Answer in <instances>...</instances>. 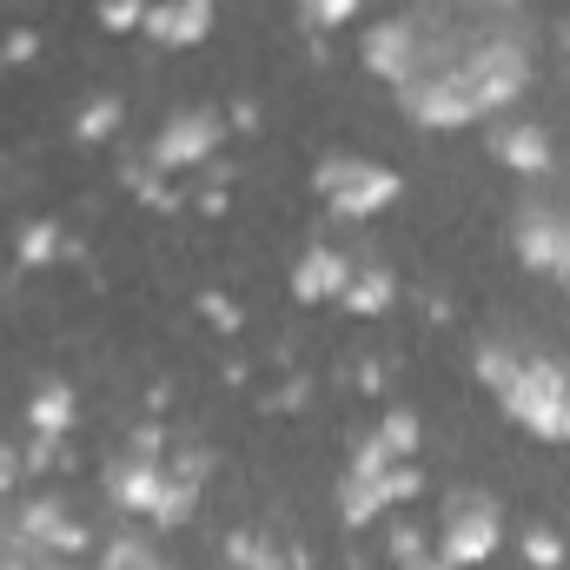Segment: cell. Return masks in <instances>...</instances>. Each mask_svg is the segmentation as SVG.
<instances>
[{"label": "cell", "instance_id": "obj_9", "mask_svg": "<svg viewBox=\"0 0 570 570\" xmlns=\"http://www.w3.org/2000/svg\"><path fill=\"white\" fill-rule=\"evenodd\" d=\"M94 538H87V524L60 504V498H27L20 504V518H13V531H7V551H53V558H80Z\"/></svg>", "mask_w": 570, "mask_h": 570}, {"label": "cell", "instance_id": "obj_24", "mask_svg": "<svg viewBox=\"0 0 570 570\" xmlns=\"http://www.w3.org/2000/svg\"><path fill=\"white\" fill-rule=\"evenodd\" d=\"M298 13L312 27H345V20H358V0H298Z\"/></svg>", "mask_w": 570, "mask_h": 570}, {"label": "cell", "instance_id": "obj_22", "mask_svg": "<svg viewBox=\"0 0 570 570\" xmlns=\"http://www.w3.org/2000/svg\"><path fill=\"white\" fill-rule=\"evenodd\" d=\"M146 13H153V0H100L107 33H146Z\"/></svg>", "mask_w": 570, "mask_h": 570}, {"label": "cell", "instance_id": "obj_32", "mask_svg": "<svg viewBox=\"0 0 570 570\" xmlns=\"http://www.w3.org/2000/svg\"><path fill=\"white\" fill-rule=\"evenodd\" d=\"M491 7H518V0H491Z\"/></svg>", "mask_w": 570, "mask_h": 570}, {"label": "cell", "instance_id": "obj_20", "mask_svg": "<svg viewBox=\"0 0 570 570\" xmlns=\"http://www.w3.org/2000/svg\"><path fill=\"white\" fill-rule=\"evenodd\" d=\"M100 570H166V558H159L146 538H127V531H120V538L100 551Z\"/></svg>", "mask_w": 570, "mask_h": 570}, {"label": "cell", "instance_id": "obj_15", "mask_svg": "<svg viewBox=\"0 0 570 570\" xmlns=\"http://www.w3.org/2000/svg\"><path fill=\"white\" fill-rule=\"evenodd\" d=\"M392 298H399V279H392L385 266H352V279L338 292V305H345L352 318H379V312H392Z\"/></svg>", "mask_w": 570, "mask_h": 570}, {"label": "cell", "instance_id": "obj_13", "mask_svg": "<svg viewBox=\"0 0 570 570\" xmlns=\"http://www.w3.org/2000/svg\"><path fill=\"white\" fill-rule=\"evenodd\" d=\"M213 33V0H153L146 40L153 47H199Z\"/></svg>", "mask_w": 570, "mask_h": 570}, {"label": "cell", "instance_id": "obj_6", "mask_svg": "<svg viewBox=\"0 0 570 570\" xmlns=\"http://www.w3.org/2000/svg\"><path fill=\"white\" fill-rule=\"evenodd\" d=\"M219 140H226V127H219L213 107H179V114H166V127L153 134L146 166H159V173H193V166H206V159L219 153Z\"/></svg>", "mask_w": 570, "mask_h": 570}, {"label": "cell", "instance_id": "obj_31", "mask_svg": "<svg viewBox=\"0 0 570 570\" xmlns=\"http://www.w3.org/2000/svg\"><path fill=\"white\" fill-rule=\"evenodd\" d=\"M0 570H27V558L20 551H0Z\"/></svg>", "mask_w": 570, "mask_h": 570}, {"label": "cell", "instance_id": "obj_26", "mask_svg": "<svg viewBox=\"0 0 570 570\" xmlns=\"http://www.w3.org/2000/svg\"><path fill=\"white\" fill-rule=\"evenodd\" d=\"M199 312H206L219 332H239V305H233L226 292H199Z\"/></svg>", "mask_w": 570, "mask_h": 570}, {"label": "cell", "instance_id": "obj_8", "mask_svg": "<svg viewBox=\"0 0 570 570\" xmlns=\"http://www.w3.org/2000/svg\"><path fill=\"white\" fill-rule=\"evenodd\" d=\"M511 246H518V259H524L531 273L564 279L570 273V206H544V199H531V206L511 219Z\"/></svg>", "mask_w": 570, "mask_h": 570}, {"label": "cell", "instance_id": "obj_11", "mask_svg": "<svg viewBox=\"0 0 570 570\" xmlns=\"http://www.w3.org/2000/svg\"><path fill=\"white\" fill-rule=\"evenodd\" d=\"M159 484H166V464H159L153 451H134V444H127V451L107 464V498H114V511L146 518L153 498H159Z\"/></svg>", "mask_w": 570, "mask_h": 570}, {"label": "cell", "instance_id": "obj_33", "mask_svg": "<svg viewBox=\"0 0 570 570\" xmlns=\"http://www.w3.org/2000/svg\"><path fill=\"white\" fill-rule=\"evenodd\" d=\"M564 292H570V273H564Z\"/></svg>", "mask_w": 570, "mask_h": 570}, {"label": "cell", "instance_id": "obj_12", "mask_svg": "<svg viewBox=\"0 0 570 570\" xmlns=\"http://www.w3.org/2000/svg\"><path fill=\"white\" fill-rule=\"evenodd\" d=\"M352 279V259L338 246H305L292 266V298L298 305H338V292Z\"/></svg>", "mask_w": 570, "mask_h": 570}, {"label": "cell", "instance_id": "obj_25", "mask_svg": "<svg viewBox=\"0 0 570 570\" xmlns=\"http://www.w3.org/2000/svg\"><path fill=\"white\" fill-rule=\"evenodd\" d=\"M33 53H40V33H33V27H13V33L0 40V60H7V67H27Z\"/></svg>", "mask_w": 570, "mask_h": 570}, {"label": "cell", "instance_id": "obj_4", "mask_svg": "<svg viewBox=\"0 0 570 570\" xmlns=\"http://www.w3.org/2000/svg\"><path fill=\"white\" fill-rule=\"evenodd\" d=\"M498 544H504V511H498V498H484V491H458L451 504H444V531H438V558L451 570H478L498 558Z\"/></svg>", "mask_w": 570, "mask_h": 570}, {"label": "cell", "instance_id": "obj_21", "mask_svg": "<svg viewBox=\"0 0 570 570\" xmlns=\"http://www.w3.org/2000/svg\"><path fill=\"white\" fill-rule=\"evenodd\" d=\"M226 564H233V570H285L279 558L253 538V531H233V538H226Z\"/></svg>", "mask_w": 570, "mask_h": 570}, {"label": "cell", "instance_id": "obj_23", "mask_svg": "<svg viewBox=\"0 0 570 570\" xmlns=\"http://www.w3.org/2000/svg\"><path fill=\"white\" fill-rule=\"evenodd\" d=\"M524 564H531V570H564V538H558V531H544V524H538V531H524Z\"/></svg>", "mask_w": 570, "mask_h": 570}, {"label": "cell", "instance_id": "obj_29", "mask_svg": "<svg viewBox=\"0 0 570 570\" xmlns=\"http://www.w3.org/2000/svg\"><path fill=\"white\" fill-rule=\"evenodd\" d=\"M27 570H80V558H53V551H20Z\"/></svg>", "mask_w": 570, "mask_h": 570}, {"label": "cell", "instance_id": "obj_5", "mask_svg": "<svg viewBox=\"0 0 570 570\" xmlns=\"http://www.w3.org/2000/svg\"><path fill=\"white\" fill-rule=\"evenodd\" d=\"M399 107H405L419 127H431V134H458V127L484 120V114H478V100L464 94V80H458V67H451V60L419 67V73L399 87Z\"/></svg>", "mask_w": 570, "mask_h": 570}, {"label": "cell", "instance_id": "obj_17", "mask_svg": "<svg viewBox=\"0 0 570 570\" xmlns=\"http://www.w3.org/2000/svg\"><path fill=\"white\" fill-rule=\"evenodd\" d=\"M13 259H20V266H53V259H67V233H60L53 219H27V226L13 233Z\"/></svg>", "mask_w": 570, "mask_h": 570}, {"label": "cell", "instance_id": "obj_14", "mask_svg": "<svg viewBox=\"0 0 570 570\" xmlns=\"http://www.w3.org/2000/svg\"><path fill=\"white\" fill-rule=\"evenodd\" d=\"M80 419V399H73V385H60V379H47L33 399H27V431L33 438H67Z\"/></svg>", "mask_w": 570, "mask_h": 570}, {"label": "cell", "instance_id": "obj_10", "mask_svg": "<svg viewBox=\"0 0 570 570\" xmlns=\"http://www.w3.org/2000/svg\"><path fill=\"white\" fill-rule=\"evenodd\" d=\"M484 146H491V159L511 166L518 179H538V173L558 166V146H551V134H544L538 120H498V127L484 134Z\"/></svg>", "mask_w": 570, "mask_h": 570}, {"label": "cell", "instance_id": "obj_7", "mask_svg": "<svg viewBox=\"0 0 570 570\" xmlns=\"http://www.w3.org/2000/svg\"><path fill=\"white\" fill-rule=\"evenodd\" d=\"M358 53H365V73L372 80H385L392 94L425 67V20L419 13H399V20H372L365 27V40H358Z\"/></svg>", "mask_w": 570, "mask_h": 570}, {"label": "cell", "instance_id": "obj_27", "mask_svg": "<svg viewBox=\"0 0 570 570\" xmlns=\"http://www.w3.org/2000/svg\"><path fill=\"white\" fill-rule=\"evenodd\" d=\"M60 438H27V451H20V464L27 471H47V464H60V451H53Z\"/></svg>", "mask_w": 570, "mask_h": 570}, {"label": "cell", "instance_id": "obj_18", "mask_svg": "<svg viewBox=\"0 0 570 570\" xmlns=\"http://www.w3.org/2000/svg\"><path fill=\"white\" fill-rule=\"evenodd\" d=\"M199 511V478H179V471H166V484H159V498H153V524L159 531H173V524H186Z\"/></svg>", "mask_w": 570, "mask_h": 570}, {"label": "cell", "instance_id": "obj_28", "mask_svg": "<svg viewBox=\"0 0 570 570\" xmlns=\"http://www.w3.org/2000/svg\"><path fill=\"white\" fill-rule=\"evenodd\" d=\"M27 464H20V444H0V491H20Z\"/></svg>", "mask_w": 570, "mask_h": 570}, {"label": "cell", "instance_id": "obj_1", "mask_svg": "<svg viewBox=\"0 0 570 570\" xmlns=\"http://www.w3.org/2000/svg\"><path fill=\"white\" fill-rule=\"evenodd\" d=\"M478 379L498 392V405L544 444H570V365L544 358V352H518L484 338L478 345Z\"/></svg>", "mask_w": 570, "mask_h": 570}, {"label": "cell", "instance_id": "obj_16", "mask_svg": "<svg viewBox=\"0 0 570 570\" xmlns=\"http://www.w3.org/2000/svg\"><path fill=\"white\" fill-rule=\"evenodd\" d=\"M120 127H127V100H120V94H94V100L73 114V140L80 146H107Z\"/></svg>", "mask_w": 570, "mask_h": 570}, {"label": "cell", "instance_id": "obj_2", "mask_svg": "<svg viewBox=\"0 0 570 570\" xmlns=\"http://www.w3.org/2000/svg\"><path fill=\"white\" fill-rule=\"evenodd\" d=\"M451 67H458V80H464V94L478 100V114H504V107L524 100V87H531V53H524L518 33H484V40H471Z\"/></svg>", "mask_w": 570, "mask_h": 570}, {"label": "cell", "instance_id": "obj_34", "mask_svg": "<svg viewBox=\"0 0 570 570\" xmlns=\"http://www.w3.org/2000/svg\"><path fill=\"white\" fill-rule=\"evenodd\" d=\"M0 73H7V60H0Z\"/></svg>", "mask_w": 570, "mask_h": 570}, {"label": "cell", "instance_id": "obj_3", "mask_svg": "<svg viewBox=\"0 0 570 570\" xmlns=\"http://www.w3.org/2000/svg\"><path fill=\"white\" fill-rule=\"evenodd\" d=\"M312 186H318V199H325L338 219H379V213L405 193V179H399L392 166L358 159V153H332V159H318Z\"/></svg>", "mask_w": 570, "mask_h": 570}, {"label": "cell", "instance_id": "obj_30", "mask_svg": "<svg viewBox=\"0 0 570 570\" xmlns=\"http://www.w3.org/2000/svg\"><path fill=\"white\" fill-rule=\"evenodd\" d=\"M399 570H451V564H444V558H438V551H419V558H412V564H399Z\"/></svg>", "mask_w": 570, "mask_h": 570}, {"label": "cell", "instance_id": "obj_19", "mask_svg": "<svg viewBox=\"0 0 570 570\" xmlns=\"http://www.w3.org/2000/svg\"><path fill=\"white\" fill-rule=\"evenodd\" d=\"M392 458H419V412L412 405H392L385 419H379V431H372Z\"/></svg>", "mask_w": 570, "mask_h": 570}]
</instances>
